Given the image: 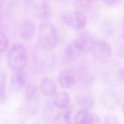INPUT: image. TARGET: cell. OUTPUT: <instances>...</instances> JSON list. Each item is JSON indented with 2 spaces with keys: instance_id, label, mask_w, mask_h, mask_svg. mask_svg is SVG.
<instances>
[{
  "instance_id": "cell-18",
  "label": "cell",
  "mask_w": 124,
  "mask_h": 124,
  "mask_svg": "<svg viewBox=\"0 0 124 124\" xmlns=\"http://www.w3.org/2000/svg\"><path fill=\"white\" fill-rule=\"evenodd\" d=\"M51 7L49 3L44 1L40 5L39 9V15L43 19H48L51 15Z\"/></svg>"
},
{
  "instance_id": "cell-24",
  "label": "cell",
  "mask_w": 124,
  "mask_h": 124,
  "mask_svg": "<svg viewBox=\"0 0 124 124\" xmlns=\"http://www.w3.org/2000/svg\"><path fill=\"white\" fill-rule=\"evenodd\" d=\"M120 2V0H104L103 1V2L104 4L108 6H113L116 5H117L118 3Z\"/></svg>"
},
{
  "instance_id": "cell-23",
  "label": "cell",
  "mask_w": 124,
  "mask_h": 124,
  "mask_svg": "<svg viewBox=\"0 0 124 124\" xmlns=\"http://www.w3.org/2000/svg\"><path fill=\"white\" fill-rule=\"evenodd\" d=\"M117 77L119 82L124 83V67L120 69L117 73Z\"/></svg>"
},
{
  "instance_id": "cell-6",
  "label": "cell",
  "mask_w": 124,
  "mask_h": 124,
  "mask_svg": "<svg viewBox=\"0 0 124 124\" xmlns=\"http://www.w3.org/2000/svg\"><path fill=\"white\" fill-rule=\"evenodd\" d=\"M82 53L83 52L77 40H74L70 42L66 47L64 51V57L67 61L72 62L77 60Z\"/></svg>"
},
{
  "instance_id": "cell-28",
  "label": "cell",
  "mask_w": 124,
  "mask_h": 124,
  "mask_svg": "<svg viewBox=\"0 0 124 124\" xmlns=\"http://www.w3.org/2000/svg\"><path fill=\"white\" fill-rule=\"evenodd\" d=\"M38 124V123H35V124Z\"/></svg>"
},
{
  "instance_id": "cell-9",
  "label": "cell",
  "mask_w": 124,
  "mask_h": 124,
  "mask_svg": "<svg viewBox=\"0 0 124 124\" xmlns=\"http://www.w3.org/2000/svg\"><path fill=\"white\" fill-rule=\"evenodd\" d=\"M94 40L89 31H84L80 33L77 40L82 52L87 53L91 51Z\"/></svg>"
},
{
  "instance_id": "cell-20",
  "label": "cell",
  "mask_w": 124,
  "mask_h": 124,
  "mask_svg": "<svg viewBox=\"0 0 124 124\" xmlns=\"http://www.w3.org/2000/svg\"><path fill=\"white\" fill-rule=\"evenodd\" d=\"M9 46V40L6 35L0 33V54L4 52Z\"/></svg>"
},
{
  "instance_id": "cell-13",
  "label": "cell",
  "mask_w": 124,
  "mask_h": 124,
  "mask_svg": "<svg viewBox=\"0 0 124 124\" xmlns=\"http://www.w3.org/2000/svg\"><path fill=\"white\" fill-rule=\"evenodd\" d=\"M53 102L54 105L61 109L67 108L70 103V97L68 93L61 92L55 94Z\"/></svg>"
},
{
  "instance_id": "cell-2",
  "label": "cell",
  "mask_w": 124,
  "mask_h": 124,
  "mask_svg": "<svg viewBox=\"0 0 124 124\" xmlns=\"http://www.w3.org/2000/svg\"><path fill=\"white\" fill-rule=\"evenodd\" d=\"M28 53L26 48L21 44H16L9 50L7 62L9 67L15 71L23 70L28 62Z\"/></svg>"
},
{
  "instance_id": "cell-15",
  "label": "cell",
  "mask_w": 124,
  "mask_h": 124,
  "mask_svg": "<svg viewBox=\"0 0 124 124\" xmlns=\"http://www.w3.org/2000/svg\"><path fill=\"white\" fill-rule=\"evenodd\" d=\"M39 88L35 84H29L25 89V96L27 101H37L39 97Z\"/></svg>"
},
{
  "instance_id": "cell-5",
  "label": "cell",
  "mask_w": 124,
  "mask_h": 124,
  "mask_svg": "<svg viewBox=\"0 0 124 124\" xmlns=\"http://www.w3.org/2000/svg\"><path fill=\"white\" fill-rule=\"evenodd\" d=\"M63 22L76 30H81L87 25V20L85 14L81 11L64 12L62 14Z\"/></svg>"
},
{
  "instance_id": "cell-11",
  "label": "cell",
  "mask_w": 124,
  "mask_h": 124,
  "mask_svg": "<svg viewBox=\"0 0 124 124\" xmlns=\"http://www.w3.org/2000/svg\"><path fill=\"white\" fill-rule=\"evenodd\" d=\"M76 101L81 109L89 110L94 106L95 98L91 93H81L76 96Z\"/></svg>"
},
{
  "instance_id": "cell-8",
  "label": "cell",
  "mask_w": 124,
  "mask_h": 124,
  "mask_svg": "<svg viewBox=\"0 0 124 124\" xmlns=\"http://www.w3.org/2000/svg\"><path fill=\"white\" fill-rule=\"evenodd\" d=\"M35 28L34 23L29 19L23 20L20 23L18 31L19 36L24 40H29L34 35Z\"/></svg>"
},
{
  "instance_id": "cell-17",
  "label": "cell",
  "mask_w": 124,
  "mask_h": 124,
  "mask_svg": "<svg viewBox=\"0 0 124 124\" xmlns=\"http://www.w3.org/2000/svg\"><path fill=\"white\" fill-rule=\"evenodd\" d=\"M89 114V110L80 109L75 114L72 124H87Z\"/></svg>"
},
{
  "instance_id": "cell-14",
  "label": "cell",
  "mask_w": 124,
  "mask_h": 124,
  "mask_svg": "<svg viewBox=\"0 0 124 124\" xmlns=\"http://www.w3.org/2000/svg\"><path fill=\"white\" fill-rule=\"evenodd\" d=\"M78 75L80 82L84 85H89L93 81V74L86 65L80 66Z\"/></svg>"
},
{
  "instance_id": "cell-21",
  "label": "cell",
  "mask_w": 124,
  "mask_h": 124,
  "mask_svg": "<svg viewBox=\"0 0 124 124\" xmlns=\"http://www.w3.org/2000/svg\"><path fill=\"white\" fill-rule=\"evenodd\" d=\"M104 124H120V122L116 115L110 114L106 116Z\"/></svg>"
},
{
  "instance_id": "cell-12",
  "label": "cell",
  "mask_w": 124,
  "mask_h": 124,
  "mask_svg": "<svg viewBox=\"0 0 124 124\" xmlns=\"http://www.w3.org/2000/svg\"><path fill=\"white\" fill-rule=\"evenodd\" d=\"M39 89L43 95L50 96L56 94L57 87L52 79L49 78H44L40 81Z\"/></svg>"
},
{
  "instance_id": "cell-19",
  "label": "cell",
  "mask_w": 124,
  "mask_h": 124,
  "mask_svg": "<svg viewBox=\"0 0 124 124\" xmlns=\"http://www.w3.org/2000/svg\"><path fill=\"white\" fill-rule=\"evenodd\" d=\"M6 85V80L5 77L2 76L0 78V104L5 103L7 99Z\"/></svg>"
},
{
  "instance_id": "cell-16",
  "label": "cell",
  "mask_w": 124,
  "mask_h": 124,
  "mask_svg": "<svg viewBox=\"0 0 124 124\" xmlns=\"http://www.w3.org/2000/svg\"><path fill=\"white\" fill-rule=\"evenodd\" d=\"M71 110L67 109L63 112L57 114L54 120L55 124H72L71 122Z\"/></svg>"
},
{
  "instance_id": "cell-3",
  "label": "cell",
  "mask_w": 124,
  "mask_h": 124,
  "mask_svg": "<svg viewBox=\"0 0 124 124\" xmlns=\"http://www.w3.org/2000/svg\"><path fill=\"white\" fill-rule=\"evenodd\" d=\"M91 52L93 56L101 62H108L112 56V48L108 42L104 40L95 39Z\"/></svg>"
},
{
  "instance_id": "cell-26",
  "label": "cell",
  "mask_w": 124,
  "mask_h": 124,
  "mask_svg": "<svg viewBox=\"0 0 124 124\" xmlns=\"http://www.w3.org/2000/svg\"><path fill=\"white\" fill-rule=\"evenodd\" d=\"M3 3V1H2V0H0V7L2 5Z\"/></svg>"
},
{
  "instance_id": "cell-7",
  "label": "cell",
  "mask_w": 124,
  "mask_h": 124,
  "mask_svg": "<svg viewBox=\"0 0 124 124\" xmlns=\"http://www.w3.org/2000/svg\"><path fill=\"white\" fill-rule=\"evenodd\" d=\"M59 85L64 89H70L76 83V78L74 73L69 69L63 70L58 78Z\"/></svg>"
},
{
  "instance_id": "cell-4",
  "label": "cell",
  "mask_w": 124,
  "mask_h": 124,
  "mask_svg": "<svg viewBox=\"0 0 124 124\" xmlns=\"http://www.w3.org/2000/svg\"><path fill=\"white\" fill-rule=\"evenodd\" d=\"M123 93L120 89L110 88L106 90L101 98L103 107L107 110H113L119 105L123 97Z\"/></svg>"
},
{
  "instance_id": "cell-27",
  "label": "cell",
  "mask_w": 124,
  "mask_h": 124,
  "mask_svg": "<svg viewBox=\"0 0 124 124\" xmlns=\"http://www.w3.org/2000/svg\"><path fill=\"white\" fill-rule=\"evenodd\" d=\"M122 110H123V113H124V102L123 104V106H122Z\"/></svg>"
},
{
  "instance_id": "cell-25",
  "label": "cell",
  "mask_w": 124,
  "mask_h": 124,
  "mask_svg": "<svg viewBox=\"0 0 124 124\" xmlns=\"http://www.w3.org/2000/svg\"><path fill=\"white\" fill-rule=\"evenodd\" d=\"M123 34L124 35V19L123 23Z\"/></svg>"
},
{
  "instance_id": "cell-10",
  "label": "cell",
  "mask_w": 124,
  "mask_h": 124,
  "mask_svg": "<svg viewBox=\"0 0 124 124\" xmlns=\"http://www.w3.org/2000/svg\"><path fill=\"white\" fill-rule=\"evenodd\" d=\"M26 81L27 76L23 70L15 71L11 76L10 85L14 90L18 91L23 88Z\"/></svg>"
},
{
  "instance_id": "cell-22",
  "label": "cell",
  "mask_w": 124,
  "mask_h": 124,
  "mask_svg": "<svg viewBox=\"0 0 124 124\" xmlns=\"http://www.w3.org/2000/svg\"><path fill=\"white\" fill-rule=\"evenodd\" d=\"M87 124H101L100 117L95 113H90Z\"/></svg>"
},
{
  "instance_id": "cell-1",
  "label": "cell",
  "mask_w": 124,
  "mask_h": 124,
  "mask_svg": "<svg viewBox=\"0 0 124 124\" xmlns=\"http://www.w3.org/2000/svg\"><path fill=\"white\" fill-rule=\"evenodd\" d=\"M38 40L40 45L49 50L55 48L59 42V35L55 26L50 22H45L40 26Z\"/></svg>"
}]
</instances>
